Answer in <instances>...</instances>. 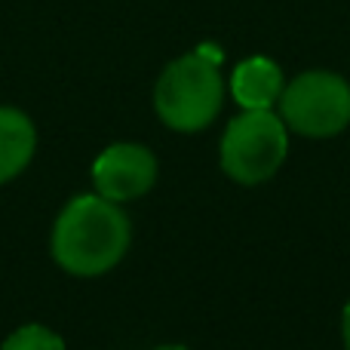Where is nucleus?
Returning <instances> with one entry per match:
<instances>
[{"mask_svg": "<svg viewBox=\"0 0 350 350\" xmlns=\"http://www.w3.org/2000/svg\"><path fill=\"white\" fill-rule=\"evenodd\" d=\"M133 224L120 203L102 193H80L62 206L53 224V261L71 277H102L129 252Z\"/></svg>", "mask_w": 350, "mask_h": 350, "instance_id": "1", "label": "nucleus"}, {"mask_svg": "<svg viewBox=\"0 0 350 350\" xmlns=\"http://www.w3.org/2000/svg\"><path fill=\"white\" fill-rule=\"evenodd\" d=\"M221 53L200 46L197 53L178 55L160 71L154 86V111L172 133H203L215 123L224 105V77L218 71Z\"/></svg>", "mask_w": 350, "mask_h": 350, "instance_id": "2", "label": "nucleus"}, {"mask_svg": "<svg viewBox=\"0 0 350 350\" xmlns=\"http://www.w3.org/2000/svg\"><path fill=\"white\" fill-rule=\"evenodd\" d=\"M289 154V126L273 108H243L224 126L218 145V163L224 175L243 187H258L271 181Z\"/></svg>", "mask_w": 350, "mask_h": 350, "instance_id": "3", "label": "nucleus"}, {"mask_svg": "<svg viewBox=\"0 0 350 350\" xmlns=\"http://www.w3.org/2000/svg\"><path fill=\"white\" fill-rule=\"evenodd\" d=\"M280 117L304 139H335L350 126V83L335 71H304L283 86Z\"/></svg>", "mask_w": 350, "mask_h": 350, "instance_id": "4", "label": "nucleus"}, {"mask_svg": "<svg viewBox=\"0 0 350 350\" xmlns=\"http://www.w3.org/2000/svg\"><path fill=\"white\" fill-rule=\"evenodd\" d=\"M92 185L114 203H133L157 185V157L139 142L108 145L92 160Z\"/></svg>", "mask_w": 350, "mask_h": 350, "instance_id": "5", "label": "nucleus"}, {"mask_svg": "<svg viewBox=\"0 0 350 350\" xmlns=\"http://www.w3.org/2000/svg\"><path fill=\"white\" fill-rule=\"evenodd\" d=\"M283 71L273 59L267 55H252L243 59L240 65L230 74V96L240 108L249 111H261V108H273L283 96Z\"/></svg>", "mask_w": 350, "mask_h": 350, "instance_id": "6", "label": "nucleus"}, {"mask_svg": "<svg viewBox=\"0 0 350 350\" xmlns=\"http://www.w3.org/2000/svg\"><path fill=\"white\" fill-rule=\"evenodd\" d=\"M37 151V126L22 108L0 105V187L31 166Z\"/></svg>", "mask_w": 350, "mask_h": 350, "instance_id": "7", "label": "nucleus"}, {"mask_svg": "<svg viewBox=\"0 0 350 350\" xmlns=\"http://www.w3.org/2000/svg\"><path fill=\"white\" fill-rule=\"evenodd\" d=\"M0 350H68L65 338L55 329L43 326V323H25L16 332L6 335Z\"/></svg>", "mask_w": 350, "mask_h": 350, "instance_id": "8", "label": "nucleus"}, {"mask_svg": "<svg viewBox=\"0 0 350 350\" xmlns=\"http://www.w3.org/2000/svg\"><path fill=\"white\" fill-rule=\"evenodd\" d=\"M341 338H345V347L350 350V298H347L345 310H341Z\"/></svg>", "mask_w": 350, "mask_h": 350, "instance_id": "9", "label": "nucleus"}, {"mask_svg": "<svg viewBox=\"0 0 350 350\" xmlns=\"http://www.w3.org/2000/svg\"><path fill=\"white\" fill-rule=\"evenodd\" d=\"M154 350H191V347H185V345H160V347H154Z\"/></svg>", "mask_w": 350, "mask_h": 350, "instance_id": "10", "label": "nucleus"}]
</instances>
